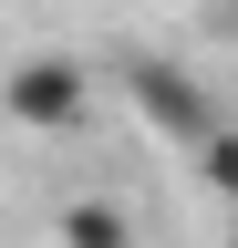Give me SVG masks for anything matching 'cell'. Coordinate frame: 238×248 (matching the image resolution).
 Returning <instances> with one entry per match:
<instances>
[{"label":"cell","instance_id":"6da1fadb","mask_svg":"<svg viewBox=\"0 0 238 248\" xmlns=\"http://www.w3.org/2000/svg\"><path fill=\"white\" fill-rule=\"evenodd\" d=\"M0 114L21 124V135H73L83 114H94V73L63 52H42V62H11L0 73Z\"/></svg>","mask_w":238,"mask_h":248},{"label":"cell","instance_id":"7a4b0ae2","mask_svg":"<svg viewBox=\"0 0 238 248\" xmlns=\"http://www.w3.org/2000/svg\"><path fill=\"white\" fill-rule=\"evenodd\" d=\"M135 93H145V124H156V135H176V145H207L218 135V114H207V93L187 83V73H166V62H135Z\"/></svg>","mask_w":238,"mask_h":248},{"label":"cell","instance_id":"3957f363","mask_svg":"<svg viewBox=\"0 0 238 248\" xmlns=\"http://www.w3.org/2000/svg\"><path fill=\"white\" fill-rule=\"evenodd\" d=\"M63 248H135V217L114 197H73L63 207Z\"/></svg>","mask_w":238,"mask_h":248},{"label":"cell","instance_id":"277c9868","mask_svg":"<svg viewBox=\"0 0 238 248\" xmlns=\"http://www.w3.org/2000/svg\"><path fill=\"white\" fill-rule=\"evenodd\" d=\"M197 176H207V186H218V197L238 207V124H218V135L197 145Z\"/></svg>","mask_w":238,"mask_h":248}]
</instances>
